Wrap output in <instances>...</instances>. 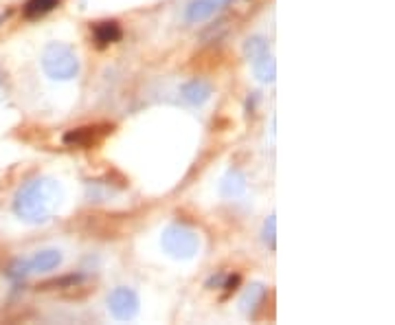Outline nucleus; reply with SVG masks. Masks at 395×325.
Masks as SVG:
<instances>
[{"label": "nucleus", "mask_w": 395, "mask_h": 325, "mask_svg": "<svg viewBox=\"0 0 395 325\" xmlns=\"http://www.w3.org/2000/svg\"><path fill=\"white\" fill-rule=\"evenodd\" d=\"M60 187L51 178H33L14 198V214L29 224L47 222L60 205Z\"/></svg>", "instance_id": "nucleus-1"}, {"label": "nucleus", "mask_w": 395, "mask_h": 325, "mask_svg": "<svg viewBox=\"0 0 395 325\" xmlns=\"http://www.w3.org/2000/svg\"><path fill=\"white\" fill-rule=\"evenodd\" d=\"M42 69L55 82H69L79 73V60L69 44L53 42L42 53Z\"/></svg>", "instance_id": "nucleus-2"}, {"label": "nucleus", "mask_w": 395, "mask_h": 325, "mask_svg": "<svg viewBox=\"0 0 395 325\" xmlns=\"http://www.w3.org/2000/svg\"><path fill=\"white\" fill-rule=\"evenodd\" d=\"M163 249L174 260H191L200 251V238L196 231H191L183 224H172L163 231Z\"/></svg>", "instance_id": "nucleus-3"}, {"label": "nucleus", "mask_w": 395, "mask_h": 325, "mask_svg": "<svg viewBox=\"0 0 395 325\" xmlns=\"http://www.w3.org/2000/svg\"><path fill=\"white\" fill-rule=\"evenodd\" d=\"M108 310L119 321H132L139 315V297L132 288H115L108 295Z\"/></svg>", "instance_id": "nucleus-4"}, {"label": "nucleus", "mask_w": 395, "mask_h": 325, "mask_svg": "<svg viewBox=\"0 0 395 325\" xmlns=\"http://www.w3.org/2000/svg\"><path fill=\"white\" fill-rule=\"evenodd\" d=\"M112 128L104 126H86V128H77V130H71L64 134V143L66 145H73V148H88V145H93L97 141H101L110 132Z\"/></svg>", "instance_id": "nucleus-5"}, {"label": "nucleus", "mask_w": 395, "mask_h": 325, "mask_svg": "<svg viewBox=\"0 0 395 325\" xmlns=\"http://www.w3.org/2000/svg\"><path fill=\"white\" fill-rule=\"evenodd\" d=\"M180 93H183V99L189 106H202V104L209 102L213 88H211V84L202 82V80H191L189 84L183 86V91Z\"/></svg>", "instance_id": "nucleus-6"}, {"label": "nucleus", "mask_w": 395, "mask_h": 325, "mask_svg": "<svg viewBox=\"0 0 395 325\" xmlns=\"http://www.w3.org/2000/svg\"><path fill=\"white\" fill-rule=\"evenodd\" d=\"M31 264V273H49L53 268H58L62 264V253L58 249H47V251H38L36 255L29 260Z\"/></svg>", "instance_id": "nucleus-7"}, {"label": "nucleus", "mask_w": 395, "mask_h": 325, "mask_svg": "<svg viewBox=\"0 0 395 325\" xmlns=\"http://www.w3.org/2000/svg\"><path fill=\"white\" fill-rule=\"evenodd\" d=\"M251 66H253V73L259 82H264V84H273L277 80V64L273 60V55L264 53V55H259V58L251 60Z\"/></svg>", "instance_id": "nucleus-8"}, {"label": "nucleus", "mask_w": 395, "mask_h": 325, "mask_svg": "<svg viewBox=\"0 0 395 325\" xmlns=\"http://www.w3.org/2000/svg\"><path fill=\"white\" fill-rule=\"evenodd\" d=\"M93 36L97 40V47H108L112 42H119L121 40V27L119 22L115 20H106V22H97L93 27Z\"/></svg>", "instance_id": "nucleus-9"}, {"label": "nucleus", "mask_w": 395, "mask_h": 325, "mask_svg": "<svg viewBox=\"0 0 395 325\" xmlns=\"http://www.w3.org/2000/svg\"><path fill=\"white\" fill-rule=\"evenodd\" d=\"M246 192V178L242 172L231 170L227 176L222 178V185H220V194L224 198H240Z\"/></svg>", "instance_id": "nucleus-10"}, {"label": "nucleus", "mask_w": 395, "mask_h": 325, "mask_svg": "<svg viewBox=\"0 0 395 325\" xmlns=\"http://www.w3.org/2000/svg\"><path fill=\"white\" fill-rule=\"evenodd\" d=\"M264 297H266V286H262V284H253V286H248L246 288V293L242 295V299H240V308H242V312L244 315H255V310L262 306V301H264Z\"/></svg>", "instance_id": "nucleus-11"}, {"label": "nucleus", "mask_w": 395, "mask_h": 325, "mask_svg": "<svg viewBox=\"0 0 395 325\" xmlns=\"http://www.w3.org/2000/svg\"><path fill=\"white\" fill-rule=\"evenodd\" d=\"M216 3L213 0H191L189 7H187V20L189 22H202L213 16L216 11Z\"/></svg>", "instance_id": "nucleus-12"}, {"label": "nucleus", "mask_w": 395, "mask_h": 325, "mask_svg": "<svg viewBox=\"0 0 395 325\" xmlns=\"http://www.w3.org/2000/svg\"><path fill=\"white\" fill-rule=\"evenodd\" d=\"M60 0H27L25 5V16L27 18H40L44 14H49L51 9L58 7Z\"/></svg>", "instance_id": "nucleus-13"}, {"label": "nucleus", "mask_w": 395, "mask_h": 325, "mask_svg": "<svg viewBox=\"0 0 395 325\" xmlns=\"http://www.w3.org/2000/svg\"><path fill=\"white\" fill-rule=\"evenodd\" d=\"M244 53H246L248 62H251V60L259 58V55L268 53V42H266L262 36H253V38H248V40L244 42Z\"/></svg>", "instance_id": "nucleus-14"}, {"label": "nucleus", "mask_w": 395, "mask_h": 325, "mask_svg": "<svg viewBox=\"0 0 395 325\" xmlns=\"http://www.w3.org/2000/svg\"><path fill=\"white\" fill-rule=\"evenodd\" d=\"M31 273V264H29V260H16V262H11V266L5 271V275L11 279V282H22L27 275Z\"/></svg>", "instance_id": "nucleus-15"}, {"label": "nucleus", "mask_w": 395, "mask_h": 325, "mask_svg": "<svg viewBox=\"0 0 395 325\" xmlns=\"http://www.w3.org/2000/svg\"><path fill=\"white\" fill-rule=\"evenodd\" d=\"M262 240L268 246L270 251L277 249V218L268 216V220L264 222V231H262Z\"/></svg>", "instance_id": "nucleus-16"}, {"label": "nucleus", "mask_w": 395, "mask_h": 325, "mask_svg": "<svg viewBox=\"0 0 395 325\" xmlns=\"http://www.w3.org/2000/svg\"><path fill=\"white\" fill-rule=\"evenodd\" d=\"M84 282V277L82 275H69V277H64V279H55V282H49V284H44L42 288H47V286H55V288H62V286H69V288H75Z\"/></svg>", "instance_id": "nucleus-17"}, {"label": "nucleus", "mask_w": 395, "mask_h": 325, "mask_svg": "<svg viewBox=\"0 0 395 325\" xmlns=\"http://www.w3.org/2000/svg\"><path fill=\"white\" fill-rule=\"evenodd\" d=\"M237 286H240V275H231L227 277V282L222 284V288H227V293H233Z\"/></svg>", "instance_id": "nucleus-18"}, {"label": "nucleus", "mask_w": 395, "mask_h": 325, "mask_svg": "<svg viewBox=\"0 0 395 325\" xmlns=\"http://www.w3.org/2000/svg\"><path fill=\"white\" fill-rule=\"evenodd\" d=\"M213 3H216V7H224L229 3V0H213Z\"/></svg>", "instance_id": "nucleus-19"}, {"label": "nucleus", "mask_w": 395, "mask_h": 325, "mask_svg": "<svg viewBox=\"0 0 395 325\" xmlns=\"http://www.w3.org/2000/svg\"><path fill=\"white\" fill-rule=\"evenodd\" d=\"M3 22H5V16H3V14H0V25H3Z\"/></svg>", "instance_id": "nucleus-20"}]
</instances>
